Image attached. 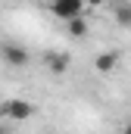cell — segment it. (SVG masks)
<instances>
[{
  "mask_svg": "<svg viewBox=\"0 0 131 134\" xmlns=\"http://www.w3.org/2000/svg\"><path fill=\"white\" fill-rule=\"evenodd\" d=\"M69 34H72V37H84V34H88L84 19H72V22H69Z\"/></svg>",
  "mask_w": 131,
  "mask_h": 134,
  "instance_id": "obj_7",
  "label": "cell"
},
{
  "mask_svg": "<svg viewBox=\"0 0 131 134\" xmlns=\"http://www.w3.org/2000/svg\"><path fill=\"white\" fill-rule=\"evenodd\" d=\"M47 66H50V72L63 75L66 69H69V56H63V53H47Z\"/></svg>",
  "mask_w": 131,
  "mask_h": 134,
  "instance_id": "obj_5",
  "label": "cell"
},
{
  "mask_svg": "<svg viewBox=\"0 0 131 134\" xmlns=\"http://www.w3.org/2000/svg\"><path fill=\"white\" fill-rule=\"evenodd\" d=\"M94 66H97V72H112V69L119 66V53H116V50H106V53H100Z\"/></svg>",
  "mask_w": 131,
  "mask_h": 134,
  "instance_id": "obj_4",
  "label": "cell"
},
{
  "mask_svg": "<svg viewBox=\"0 0 131 134\" xmlns=\"http://www.w3.org/2000/svg\"><path fill=\"white\" fill-rule=\"evenodd\" d=\"M116 22H119L122 28H131V6H128V3L116 9Z\"/></svg>",
  "mask_w": 131,
  "mask_h": 134,
  "instance_id": "obj_6",
  "label": "cell"
},
{
  "mask_svg": "<svg viewBox=\"0 0 131 134\" xmlns=\"http://www.w3.org/2000/svg\"><path fill=\"white\" fill-rule=\"evenodd\" d=\"M0 53H3V59H6L9 66H25V63H28V50L19 47V44H13V41H6V44L0 47Z\"/></svg>",
  "mask_w": 131,
  "mask_h": 134,
  "instance_id": "obj_3",
  "label": "cell"
},
{
  "mask_svg": "<svg viewBox=\"0 0 131 134\" xmlns=\"http://www.w3.org/2000/svg\"><path fill=\"white\" fill-rule=\"evenodd\" d=\"M84 3H91V6H100V3H103V0H84Z\"/></svg>",
  "mask_w": 131,
  "mask_h": 134,
  "instance_id": "obj_8",
  "label": "cell"
},
{
  "mask_svg": "<svg viewBox=\"0 0 131 134\" xmlns=\"http://www.w3.org/2000/svg\"><path fill=\"white\" fill-rule=\"evenodd\" d=\"M125 134H131V125H125Z\"/></svg>",
  "mask_w": 131,
  "mask_h": 134,
  "instance_id": "obj_9",
  "label": "cell"
},
{
  "mask_svg": "<svg viewBox=\"0 0 131 134\" xmlns=\"http://www.w3.org/2000/svg\"><path fill=\"white\" fill-rule=\"evenodd\" d=\"M50 13L63 22H72V19H81L84 13V0H53L50 3Z\"/></svg>",
  "mask_w": 131,
  "mask_h": 134,
  "instance_id": "obj_1",
  "label": "cell"
},
{
  "mask_svg": "<svg viewBox=\"0 0 131 134\" xmlns=\"http://www.w3.org/2000/svg\"><path fill=\"white\" fill-rule=\"evenodd\" d=\"M0 134H6V128H3V125H0Z\"/></svg>",
  "mask_w": 131,
  "mask_h": 134,
  "instance_id": "obj_10",
  "label": "cell"
},
{
  "mask_svg": "<svg viewBox=\"0 0 131 134\" xmlns=\"http://www.w3.org/2000/svg\"><path fill=\"white\" fill-rule=\"evenodd\" d=\"M0 115L16 119V122H25V119L34 115V106L28 100H3V103H0Z\"/></svg>",
  "mask_w": 131,
  "mask_h": 134,
  "instance_id": "obj_2",
  "label": "cell"
}]
</instances>
